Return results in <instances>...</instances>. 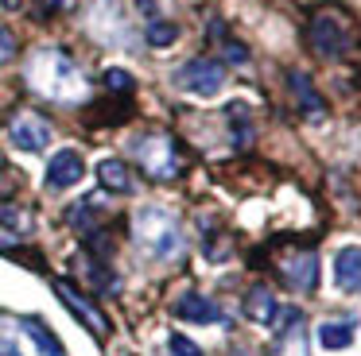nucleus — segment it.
Here are the masks:
<instances>
[{"label": "nucleus", "instance_id": "nucleus-1", "mask_svg": "<svg viewBox=\"0 0 361 356\" xmlns=\"http://www.w3.org/2000/svg\"><path fill=\"white\" fill-rule=\"evenodd\" d=\"M27 85L39 97L59 101V105H74L86 97V77H82L78 62L59 46H43L27 58Z\"/></svg>", "mask_w": 361, "mask_h": 356}, {"label": "nucleus", "instance_id": "nucleus-2", "mask_svg": "<svg viewBox=\"0 0 361 356\" xmlns=\"http://www.w3.org/2000/svg\"><path fill=\"white\" fill-rule=\"evenodd\" d=\"M133 236H136V244H140L152 260H175V255L183 252V229H179V221H175V213H167V209H159V205L136 209Z\"/></svg>", "mask_w": 361, "mask_h": 356}, {"label": "nucleus", "instance_id": "nucleus-3", "mask_svg": "<svg viewBox=\"0 0 361 356\" xmlns=\"http://www.w3.org/2000/svg\"><path fill=\"white\" fill-rule=\"evenodd\" d=\"M133 155L144 167V174L156 178V182H171V178L183 170L179 147H175V139L167 136V132H148V136L133 139Z\"/></svg>", "mask_w": 361, "mask_h": 356}, {"label": "nucleus", "instance_id": "nucleus-4", "mask_svg": "<svg viewBox=\"0 0 361 356\" xmlns=\"http://www.w3.org/2000/svg\"><path fill=\"white\" fill-rule=\"evenodd\" d=\"M175 82L187 93H198V97H214V93L226 85V66L214 58H190L187 66L175 74Z\"/></svg>", "mask_w": 361, "mask_h": 356}, {"label": "nucleus", "instance_id": "nucleus-5", "mask_svg": "<svg viewBox=\"0 0 361 356\" xmlns=\"http://www.w3.org/2000/svg\"><path fill=\"white\" fill-rule=\"evenodd\" d=\"M311 46L322 54V58H342L345 51H350V35H345L342 20L330 12L314 15L311 20Z\"/></svg>", "mask_w": 361, "mask_h": 356}, {"label": "nucleus", "instance_id": "nucleus-6", "mask_svg": "<svg viewBox=\"0 0 361 356\" xmlns=\"http://www.w3.org/2000/svg\"><path fill=\"white\" fill-rule=\"evenodd\" d=\"M8 139L20 151H43V147L51 144V124L35 113H20L16 120L8 124Z\"/></svg>", "mask_w": 361, "mask_h": 356}, {"label": "nucleus", "instance_id": "nucleus-7", "mask_svg": "<svg viewBox=\"0 0 361 356\" xmlns=\"http://www.w3.org/2000/svg\"><path fill=\"white\" fill-rule=\"evenodd\" d=\"M82 174H86L82 155L74 151V147H63V151H55L47 163V190H71V186L82 182Z\"/></svg>", "mask_w": 361, "mask_h": 356}, {"label": "nucleus", "instance_id": "nucleus-8", "mask_svg": "<svg viewBox=\"0 0 361 356\" xmlns=\"http://www.w3.org/2000/svg\"><path fill=\"white\" fill-rule=\"evenodd\" d=\"M175 317H183V322H195V325H214V322H221V310L214 306L206 294L187 291L179 302H175Z\"/></svg>", "mask_w": 361, "mask_h": 356}, {"label": "nucleus", "instance_id": "nucleus-9", "mask_svg": "<svg viewBox=\"0 0 361 356\" xmlns=\"http://www.w3.org/2000/svg\"><path fill=\"white\" fill-rule=\"evenodd\" d=\"M55 294H59V298H63L71 310H74V317H82V322H86L94 333H105V329H109V325H105V317H102V310H97L90 298H82V294L74 291L71 283H63V279H59V283H55Z\"/></svg>", "mask_w": 361, "mask_h": 356}, {"label": "nucleus", "instance_id": "nucleus-10", "mask_svg": "<svg viewBox=\"0 0 361 356\" xmlns=\"http://www.w3.org/2000/svg\"><path fill=\"white\" fill-rule=\"evenodd\" d=\"M283 279L291 286H299V291H314V283H319V260H314V252H299L291 260H283Z\"/></svg>", "mask_w": 361, "mask_h": 356}, {"label": "nucleus", "instance_id": "nucleus-11", "mask_svg": "<svg viewBox=\"0 0 361 356\" xmlns=\"http://www.w3.org/2000/svg\"><path fill=\"white\" fill-rule=\"evenodd\" d=\"M334 283L342 291H361V248L350 244L334 255Z\"/></svg>", "mask_w": 361, "mask_h": 356}, {"label": "nucleus", "instance_id": "nucleus-12", "mask_svg": "<svg viewBox=\"0 0 361 356\" xmlns=\"http://www.w3.org/2000/svg\"><path fill=\"white\" fill-rule=\"evenodd\" d=\"M280 314V306H276V294L268 291V286H252L249 294H245V317L257 325H272V317Z\"/></svg>", "mask_w": 361, "mask_h": 356}, {"label": "nucleus", "instance_id": "nucleus-13", "mask_svg": "<svg viewBox=\"0 0 361 356\" xmlns=\"http://www.w3.org/2000/svg\"><path fill=\"white\" fill-rule=\"evenodd\" d=\"M97 182H102L105 190H113V193L133 190V174H128V167L121 159H102L97 163Z\"/></svg>", "mask_w": 361, "mask_h": 356}, {"label": "nucleus", "instance_id": "nucleus-14", "mask_svg": "<svg viewBox=\"0 0 361 356\" xmlns=\"http://www.w3.org/2000/svg\"><path fill=\"white\" fill-rule=\"evenodd\" d=\"M288 82H291V89H295V97H299V105H303V113L319 120V116L326 113V108H322V97L314 93L311 77H307V74H299V70H291V74H288Z\"/></svg>", "mask_w": 361, "mask_h": 356}, {"label": "nucleus", "instance_id": "nucleus-15", "mask_svg": "<svg viewBox=\"0 0 361 356\" xmlns=\"http://www.w3.org/2000/svg\"><path fill=\"white\" fill-rule=\"evenodd\" d=\"M24 333L35 341V348H39L43 356H63V341H59L55 333L39 322V317H24Z\"/></svg>", "mask_w": 361, "mask_h": 356}, {"label": "nucleus", "instance_id": "nucleus-16", "mask_svg": "<svg viewBox=\"0 0 361 356\" xmlns=\"http://www.w3.org/2000/svg\"><path fill=\"white\" fill-rule=\"evenodd\" d=\"M353 341V325H345V322H326L319 329V345L322 348H345Z\"/></svg>", "mask_w": 361, "mask_h": 356}, {"label": "nucleus", "instance_id": "nucleus-17", "mask_svg": "<svg viewBox=\"0 0 361 356\" xmlns=\"http://www.w3.org/2000/svg\"><path fill=\"white\" fill-rule=\"evenodd\" d=\"M175 39H179V27H175V23L156 20V23L148 27V43H152V46H171Z\"/></svg>", "mask_w": 361, "mask_h": 356}, {"label": "nucleus", "instance_id": "nucleus-18", "mask_svg": "<svg viewBox=\"0 0 361 356\" xmlns=\"http://www.w3.org/2000/svg\"><path fill=\"white\" fill-rule=\"evenodd\" d=\"M171 352L175 356H202V348H198L190 337H183V333H171Z\"/></svg>", "mask_w": 361, "mask_h": 356}, {"label": "nucleus", "instance_id": "nucleus-19", "mask_svg": "<svg viewBox=\"0 0 361 356\" xmlns=\"http://www.w3.org/2000/svg\"><path fill=\"white\" fill-rule=\"evenodd\" d=\"M0 224H12L16 232H27V229H32V217L16 213V209H0Z\"/></svg>", "mask_w": 361, "mask_h": 356}, {"label": "nucleus", "instance_id": "nucleus-20", "mask_svg": "<svg viewBox=\"0 0 361 356\" xmlns=\"http://www.w3.org/2000/svg\"><path fill=\"white\" fill-rule=\"evenodd\" d=\"M16 58V35L8 27H0V62H12Z\"/></svg>", "mask_w": 361, "mask_h": 356}, {"label": "nucleus", "instance_id": "nucleus-21", "mask_svg": "<svg viewBox=\"0 0 361 356\" xmlns=\"http://www.w3.org/2000/svg\"><path fill=\"white\" fill-rule=\"evenodd\" d=\"M105 85H109V89H133V77H128L125 70H109V74H105Z\"/></svg>", "mask_w": 361, "mask_h": 356}, {"label": "nucleus", "instance_id": "nucleus-22", "mask_svg": "<svg viewBox=\"0 0 361 356\" xmlns=\"http://www.w3.org/2000/svg\"><path fill=\"white\" fill-rule=\"evenodd\" d=\"M0 356H20L16 348H0Z\"/></svg>", "mask_w": 361, "mask_h": 356}, {"label": "nucleus", "instance_id": "nucleus-23", "mask_svg": "<svg viewBox=\"0 0 361 356\" xmlns=\"http://www.w3.org/2000/svg\"><path fill=\"white\" fill-rule=\"evenodd\" d=\"M0 167H4V155H0Z\"/></svg>", "mask_w": 361, "mask_h": 356}]
</instances>
